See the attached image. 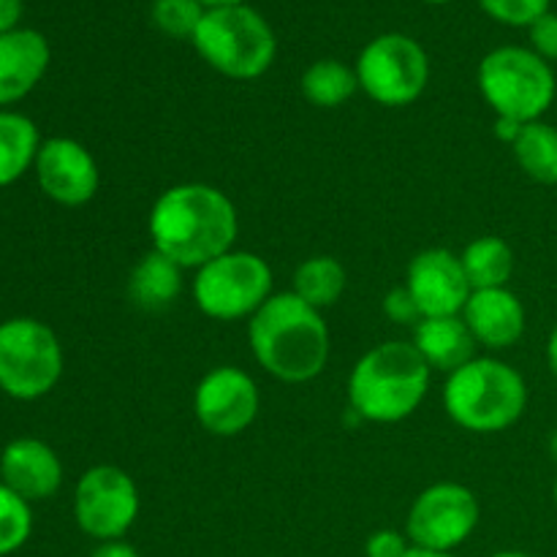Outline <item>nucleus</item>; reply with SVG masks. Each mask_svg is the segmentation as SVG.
<instances>
[{
	"label": "nucleus",
	"mask_w": 557,
	"mask_h": 557,
	"mask_svg": "<svg viewBox=\"0 0 557 557\" xmlns=\"http://www.w3.org/2000/svg\"><path fill=\"white\" fill-rule=\"evenodd\" d=\"M152 250L183 270H199L234 248L239 215L221 188L207 183H180L163 190L150 210Z\"/></svg>",
	"instance_id": "obj_1"
},
{
	"label": "nucleus",
	"mask_w": 557,
	"mask_h": 557,
	"mask_svg": "<svg viewBox=\"0 0 557 557\" xmlns=\"http://www.w3.org/2000/svg\"><path fill=\"white\" fill-rule=\"evenodd\" d=\"M253 359L283 384H308L330 362L332 341L321 310L294 292L272 294L248 319Z\"/></svg>",
	"instance_id": "obj_2"
},
{
	"label": "nucleus",
	"mask_w": 557,
	"mask_h": 557,
	"mask_svg": "<svg viewBox=\"0 0 557 557\" xmlns=\"http://www.w3.org/2000/svg\"><path fill=\"white\" fill-rule=\"evenodd\" d=\"M428 368L411 341H386L359 357L348 375V411L362 422L397 424L417 413L430 389Z\"/></svg>",
	"instance_id": "obj_3"
},
{
	"label": "nucleus",
	"mask_w": 557,
	"mask_h": 557,
	"mask_svg": "<svg viewBox=\"0 0 557 557\" xmlns=\"http://www.w3.org/2000/svg\"><path fill=\"white\" fill-rule=\"evenodd\" d=\"M444 408L451 422L471 433H504L528 408V384L520 370L493 357H476L449 373Z\"/></svg>",
	"instance_id": "obj_4"
},
{
	"label": "nucleus",
	"mask_w": 557,
	"mask_h": 557,
	"mask_svg": "<svg viewBox=\"0 0 557 557\" xmlns=\"http://www.w3.org/2000/svg\"><path fill=\"white\" fill-rule=\"evenodd\" d=\"M190 41L201 58L228 79H256L267 74L277 52L272 27L245 3L205 11Z\"/></svg>",
	"instance_id": "obj_5"
},
{
	"label": "nucleus",
	"mask_w": 557,
	"mask_h": 557,
	"mask_svg": "<svg viewBox=\"0 0 557 557\" xmlns=\"http://www.w3.org/2000/svg\"><path fill=\"white\" fill-rule=\"evenodd\" d=\"M479 90L495 112L528 125L553 107L557 79L544 58L525 47H498L479 63Z\"/></svg>",
	"instance_id": "obj_6"
},
{
	"label": "nucleus",
	"mask_w": 557,
	"mask_h": 557,
	"mask_svg": "<svg viewBox=\"0 0 557 557\" xmlns=\"http://www.w3.org/2000/svg\"><path fill=\"white\" fill-rule=\"evenodd\" d=\"M63 346L30 315L0 321V389L22 403L41 400L63 379Z\"/></svg>",
	"instance_id": "obj_7"
},
{
	"label": "nucleus",
	"mask_w": 557,
	"mask_h": 557,
	"mask_svg": "<svg viewBox=\"0 0 557 557\" xmlns=\"http://www.w3.org/2000/svg\"><path fill=\"white\" fill-rule=\"evenodd\" d=\"M272 297V267L250 250H226L196 270L194 299L215 321L250 319Z\"/></svg>",
	"instance_id": "obj_8"
},
{
	"label": "nucleus",
	"mask_w": 557,
	"mask_h": 557,
	"mask_svg": "<svg viewBox=\"0 0 557 557\" xmlns=\"http://www.w3.org/2000/svg\"><path fill=\"white\" fill-rule=\"evenodd\" d=\"M359 90L381 107H408L430 82V60L422 44L403 33L373 38L357 60Z\"/></svg>",
	"instance_id": "obj_9"
},
{
	"label": "nucleus",
	"mask_w": 557,
	"mask_h": 557,
	"mask_svg": "<svg viewBox=\"0 0 557 557\" xmlns=\"http://www.w3.org/2000/svg\"><path fill=\"white\" fill-rule=\"evenodd\" d=\"M479 520H482V506L471 487L457 482H438L422 490L411 504L406 536L419 549L455 553L473 536Z\"/></svg>",
	"instance_id": "obj_10"
},
{
	"label": "nucleus",
	"mask_w": 557,
	"mask_h": 557,
	"mask_svg": "<svg viewBox=\"0 0 557 557\" xmlns=\"http://www.w3.org/2000/svg\"><path fill=\"white\" fill-rule=\"evenodd\" d=\"M139 509V487L123 468L96 466L76 482L74 520L79 531L96 542L123 539L134 528Z\"/></svg>",
	"instance_id": "obj_11"
},
{
	"label": "nucleus",
	"mask_w": 557,
	"mask_h": 557,
	"mask_svg": "<svg viewBox=\"0 0 557 557\" xmlns=\"http://www.w3.org/2000/svg\"><path fill=\"white\" fill-rule=\"evenodd\" d=\"M261 395L245 370L221 364L199 381L194 392V413L201 428L218 438H234L256 422Z\"/></svg>",
	"instance_id": "obj_12"
},
{
	"label": "nucleus",
	"mask_w": 557,
	"mask_h": 557,
	"mask_svg": "<svg viewBox=\"0 0 557 557\" xmlns=\"http://www.w3.org/2000/svg\"><path fill=\"white\" fill-rule=\"evenodd\" d=\"M33 172L44 196L63 207L87 205L101 188V172L92 152L69 136L44 139Z\"/></svg>",
	"instance_id": "obj_13"
},
{
	"label": "nucleus",
	"mask_w": 557,
	"mask_h": 557,
	"mask_svg": "<svg viewBox=\"0 0 557 557\" xmlns=\"http://www.w3.org/2000/svg\"><path fill=\"white\" fill-rule=\"evenodd\" d=\"M406 288L419 305L422 319L460 315L473 294L460 256L446 248H428L413 256L408 264Z\"/></svg>",
	"instance_id": "obj_14"
},
{
	"label": "nucleus",
	"mask_w": 557,
	"mask_h": 557,
	"mask_svg": "<svg viewBox=\"0 0 557 557\" xmlns=\"http://www.w3.org/2000/svg\"><path fill=\"white\" fill-rule=\"evenodd\" d=\"M0 482L36 504L52 498L63 484V462L58 451L38 438H16L0 455Z\"/></svg>",
	"instance_id": "obj_15"
},
{
	"label": "nucleus",
	"mask_w": 557,
	"mask_h": 557,
	"mask_svg": "<svg viewBox=\"0 0 557 557\" xmlns=\"http://www.w3.org/2000/svg\"><path fill=\"white\" fill-rule=\"evenodd\" d=\"M462 321L468 324L479 346L504 351L520 343L525 335V305L511 288H482L468 297L462 308Z\"/></svg>",
	"instance_id": "obj_16"
},
{
	"label": "nucleus",
	"mask_w": 557,
	"mask_h": 557,
	"mask_svg": "<svg viewBox=\"0 0 557 557\" xmlns=\"http://www.w3.org/2000/svg\"><path fill=\"white\" fill-rule=\"evenodd\" d=\"M49 41L38 30L16 27L0 36V107L22 101L36 90L49 69Z\"/></svg>",
	"instance_id": "obj_17"
},
{
	"label": "nucleus",
	"mask_w": 557,
	"mask_h": 557,
	"mask_svg": "<svg viewBox=\"0 0 557 557\" xmlns=\"http://www.w3.org/2000/svg\"><path fill=\"white\" fill-rule=\"evenodd\" d=\"M411 343L430 370H441L446 375L476 359V337L471 335L462 315L422 319L413 326Z\"/></svg>",
	"instance_id": "obj_18"
},
{
	"label": "nucleus",
	"mask_w": 557,
	"mask_h": 557,
	"mask_svg": "<svg viewBox=\"0 0 557 557\" xmlns=\"http://www.w3.org/2000/svg\"><path fill=\"white\" fill-rule=\"evenodd\" d=\"M180 294H183V267L158 250L141 256L131 270L128 297L139 310H147V313L166 310L169 305L177 302Z\"/></svg>",
	"instance_id": "obj_19"
},
{
	"label": "nucleus",
	"mask_w": 557,
	"mask_h": 557,
	"mask_svg": "<svg viewBox=\"0 0 557 557\" xmlns=\"http://www.w3.org/2000/svg\"><path fill=\"white\" fill-rule=\"evenodd\" d=\"M41 136L27 114L0 112V188H9L36 166Z\"/></svg>",
	"instance_id": "obj_20"
},
{
	"label": "nucleus",
	"mask_w": 557,
	"mask_h": 557,
	"mask_svg": "<svg viewBox=\"0 0 557 557\" xmlns=\"http://www.w3.org/2000/svg\"><path fill=\"white\" fill-rule=\"evenodd\" d=\"M462 270L473 292L482 288H506L515 275V250L500 237H479L460 253Z\"/></svg>",
	"instance_id": "obj_21"
},
{
	"label": "nucleus",
	"mask_w": 557,
	"mask_h": 557,
	"mask_svg": "<svg viewBox=\"0 0 557 557\" xmlns=\"http://www.w3.org/2000/svg\"><path fill=\"white\" fill-rule=\"evenodd\" d=\"M346 286L348 272L335 256H310L294 272L292 292L315 310H326L341 302Z\"/></svg>",
	"instance_id": "obj_22"
},
{
	"label": "nucleus",
	"mask_w": 557,
	"mask_h": 557,
	"mask_svg": "<svg viewBox=\"0 0 557 557\" xmlns=\"http://www.w3.org/2000/svg\"><path fill=\"white\" fill-rule=\"evenodd\" d=\"M517 163L522 172L542 185H557V128L555 125L536 120L520 131L517 141L511 145Z\"/></svg>",
	"instance_id": "obj_23"
},
{
	"label": "nucleus",
	"mask_w": 557,
	"mask_h": 557,
	"mask_svg": "<svg viewBox=\"0 0 557 557\" xmlns=\"http://www.w3.org/2000/svg\"><path fill=\"white\" fill-rule=\"evenodd\" d=\"M357 90V71H351L341 60H319L302 74V92L313 107L337 109Z\"/></svg>",
	"instance_id": "obj_24"
},
{
	"label": "nucleus",
	"mask_w": 557,
	"mask_h": 557,
	"mask_svg": "<svg viewBox=\"0 0 557 557\" xmlns=\"http://www.w3.org/2000/svg\"><path fill=\"white\" fill-rule=\"evenodd\" d=\"M33 533V509L22 495L0 482V557L14 555Z\"/></svg>",
	"instance_id": "obj_25"
},
{
	"label": "nucleus",
	"mask_w": 557,
	"mask_h": 557,
	"mask_svg": "<svg viewBox=\"0 0 557 557\" xmlns=\"http://www.w3.org/2000/svg\"><path fill=\"white\" fill-rule=\"evenodd\" d=\"M150 14L158 30L166 36L194 38L205 11H201L199 0H156Z\"/></svg>",
	"instance_id": "obj_26"
},
{
	"label": "nucleus",
	"mask_w": 557,
	"mask_h": 557,
	"mask_svg": "<svg viewBox=\"0 0 557 557\" xmlns=\"http://www.w3.org/2000/svg\"><path fill=\"white\" fill-rule=\"evenodd\" d=\"M493 20L511 27H531L549 11V0H479Z\"/></svg>",
	"instance_id": "obj_27"
},
{
	"label": "nucleus",
	"mask_w": 557,
	"mask_h": 557,
	"mask_svg": "<svg viewBox=\"0 0 557 557\" xmlns=\"http://www.w3.org/2000/svg\"><path fill=\"white\" fill-rule=\"evenodd\" d=\"M411 549V539H408L406 533L389 531V528L375 531L373 536L364 542V557H408Z\"/></svg>",
	"instance_id": "obj_28"
},
{
	"label": "nucleus",
	"mask_w": 557,
	"mask_h": 557,
	"mask_svg": "<svg viewBox=\"0 0 557 557\" xmlns=\"http://www.w3.org/2000/svg\"><path fill=\"white\" fill-rule=\"evenodd\" d=\"M384 313L386 319L395 321V324H408L417 326L422 321V313H419V305L413 302L411 292L406 286L392 288L389 294L384 297Z\"/></svg>",
	"instance_id": "obj_29"
},
{
	"label": "nucleus",
	"mask_w": 557,
	"mask_h": 557,
	"mask_svg": "<svg viewBox=\"0 0 557 557\" xmlns=\"http://www.w3.org/2000/svg\"><path fill=\"white\" fill-rule=\"evenodd\" d=\"M531 44L539 58L557 60V14H544L531 25Z\"/></svg>",
	"instance_id": "obj_30"
},
{
	"label": "nucleus",
	"mask_w": 557,
	"mask_h": 557,
	"mask_svg": "<svg viewBox=\"0 0 557 557\" xmlns=\"http://www.w3.org/2000/svg\"><path fill=\"white\" fill-rule=\"evenodd\" d=\"M22 20V0H0V36L16 30Z\"/></svg>",
	"instance_id": "obj_31"
},
{
	"label": "nucleus",
	"mask_w": 557,
	"mask_h": 557,
	"mask_svg": "<svg viewBox=\"0 0 557 557\" xmlns=\"http://www.w3.org/2000/svg\"><path fill=\"white\" fill-rule=\"evenodd\" d=\"M90 557H141L139 549L131 547L128 542L117 539V542H101L96 549H92Z\"/></svg>",
	"instance_id": "obj_32"
},
{
	"label": "nucleus",
	"mask_w": 557,
	"mask_h": 557,
	"mask_svg": "<svg viewBox=\"0 0 557 557\" xmlns=\"http://www.w3.org/2000/svg\"><path fill=\"white\" fill-rule=\"evenodd\" d=\"M522 128H525V125L517 123V120L495 117V136H498L500 141H506V145H515L517 136H520Z\"/></svg>",
	"instance_id": "obj_33"
},
{
	"label": "nucleus",
	"mask_w": 557,
	"mask_h": 557,
	"mask_svg": "<svg viewBox=\"0 0 557 557\" xmlns=\"http://www.w3.org/2000/svg\"><path fill=\"white\" fill-rule=\"evenodd\" d=\"M547 364L557 379V324H555V330L549 332V341H547Z\"/></svg>",
	"instance_id": "obj_34"
},
{
	"label": "nucleus",
	"mask_w": 557,
	"mask_h": 557,
	"mask_svg": "<svg viewBox=\"0 0 557 557\" xmlns=\"http://www.w3.org/2000/svg\"><path fill=\"white\" fill-rule=\"evenodd\" d=\"M201 5H210V9H221V5H243L245 0H199Z\"/></svg>",
	"instance_id": "obj_35"
},
{
	"label": "nucleus",
	"mask_w": 557,
	"mask_h": 557,
	"mask_svg": "<svg viewBox=\"0 0 557 557\" xmlns=\"http://www.w3.org/2000/svg\"><path fill=\"white\" fill-rule=\"evenodd\" d=\"M408 557H455V555H451V553H430V549L413 547L411 553H408Z\"/></svg>",
	"instance_id": "obj_36"
},
{
	"label": "nucleus",
	"mask_w": 557,
	"mask_h": 557,
	"mask_svg": "<svg viewBox=\"0 0 557 557\" xmlns=\"http://www.w3.org/2000/svg\"><path fill=\"white\" fill-rule=\"evenodd\" d=\"M490 557H533V555L520 553V549H504V553H495V555H490Z\"/></svg>",
	"instance_id": "obj_37"
},
{
	"label": "nucleus",
	"mask_w": 557,
	"mask_h": 557,
	"mask_svg": "<svg viewBox=\"0 0 557 557\" xmlns=\"http://www.w3.org/2000/svg\"><path fill=\"white\" fill-rule=\"evenodd\" d=\"M549 451H553V457L557 460V430L553 433V441H549Z\"/></svg>",
	"instance_id": "obj_38"
},
{
	"label": "nucleus",
	"mask_w": 557,
	"mask_h": 557,
	"mask_svg": "<svg viewBox=\"0 0 557 557\" xmlns=\"http://www.w3.org/2000/svg\"><path fill=\"white\" fill-rule=\"evenodd\" d=\"M422 3H449V0H422Z\"/></svg>",
	"instance_id": "obj_39"
},
{
	"label": "nucleus",
	"mask_w": 557,
	"mask_h": 557,
	"mask_svg": "<svg viewBox=\"0 0 557 557\" xmlns=\"http://www.w3.org/2000/svg\"><path fill=\"white\" fill-rule=\"evenodd\" d=\"M553 498H555V506H557V479H555V487H553Z\"/></svg>",
	"instance_id": "obj_40"
}]
</instances>
